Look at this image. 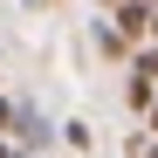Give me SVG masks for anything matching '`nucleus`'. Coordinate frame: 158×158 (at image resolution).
Listing matches in <instances>:
<instances>
[{"instance_id": "39448f33", "label": "nucleus", "mask_w": 158, "mask_h": 158, "mask_svg": "<svg viewBox=\"0 0 158 158\" xmlns=\"http://www.w3.org/2000/svg\"><path fill=\"white\" fill-rule=\"evenodd\" d=\"M14 110H21V103H7V96H0V138H14Z\"/></svg>"}, {"instance_id": "f03ea898", "label": "nucleus", "mask_w": 158, "mask_h": 158, "mask_svg": "<svg viewBox=\"0 0 158 158\" xmlns=\"http://www.w3.org/2000/svg\"><path fill=\"white\" fill-rule=\"evenodd\" d=\"M14 138L28 144V151H41V144H48V124H41L35 103H21V110H14Z\"/></svg>"}, {"instance_id": "7ed1b4c3", "label": "nucleus", "mask_w": 158, "mask_h": 158, "mask_svg": "<svg viewBox=\"0 0 158 158\" xmlns=\"http://www.w3.org/2000/svg\"><path fill=\"white\" fill-rule=\"evenodd\" d=\"M124 96H131V110H151V96H158V83H151V76H131V89H124Z\"/></svg>"}, {"instance_id": "1a4fd4ad", "label": "nucleus", "mask_w": 158, "mask_h": 158, "mask_svg": "<svg viewBox=\"0 0 158 158\" xmlns=\"http://www.w3.org/2000/svg\"><path fill=\"white\" fill-rule=\"evenodd\" d=\"M151 158H158V144H151Z\"/></svg>"}, {"instance_id": "0eeeda50", "label": "nucleus", "mask_w": 158, "mask_h": 158, "mask_svg": "<svg viewBox=\"0 0 158 158\" xmlns=\"http://www.w3.org/2000/svg\"><path fill=\"white\" fill-rule=\"evenodd\" d=\"M151 41H158V7H151Z\"/></svg>"}, {"instance_id": "423d86ee", "label": "nucleus", "mask_w": 158, "mask_h": 158, "mask_svg": "<svg viewBox=\"0 0 158 158\" xmlns=\"http://www.w3.org/2000/svg\"><path fill=\"white\" fill-rule=\"evenodd\" d=\"M144 117H151V131H158V96H151V110H144Z\"/></svg>"}, {"instance_id": "9d476101", "label": "nucleus", "mask_w": 158, "mask_h": 158, "mask_svg": "<svg viewBox=\"0 0 158 158\" xmlns=\"http://www.w3.org/2000/svg\"><path fill=\"white\" fill-rule=\"evenodd\" d=\"M35 7H41V0H35Z\"/></svg>"}, {"instance_id": "6e6552de", "label": "nucleus", "mask_w": 158, "mask_h": 158, "mask_svg": "<svg viewBox=\"0 0 158 158\" xmlns=\"http://www.w3.org/2000/svg\"><path fill=\"white\" fill-rule=\"evenodd\" d=\"M0 158H7V144H0Z\"/></svg>"}, {"instance_id": "f257e3e1", "label": "nucleus", "mask_w": 158, "mask_h": 158, "mask_svg": "<svg viewBox=\"0 0 158 158\" xmlns=\"http://www.w3.org/2000/svg\"><path fill=\"white\" fill-rule=\"evenodd\" d=\"M151 7H158V0H117L110 28H117L124 41H138V35H151Z\"/></svg>"}, {"instance_id": "20e7f679", "label": "nucleus", "mask_w": 158, "mask_h": 158, "mask_svg": "<svg viewBox=\"0 0 158 158\" xmlns=\"http://www.w3.org/2000/svg\"><path fill=\"white\" fill-rule=\"evenodd\" d=\"M131 76H151V83H158V41H151V48H138V55H131Z\"/></svg>"}]
</instances>
